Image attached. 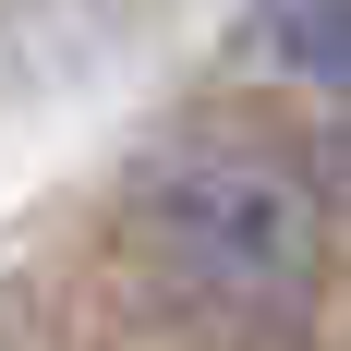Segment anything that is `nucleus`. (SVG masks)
Wrapping results in <instances>:
<instances>
[{"label":"nucleus","mask_w":351,"mask_h":351,"mask_svg":"<svg viewBox=\"0 0 351 351\" xmlns=\"http://www.w3.org/2000/svg\"><path fill=\"white\" fill-rule=\"evenodd\" d=\"M134 206H145V243L170 254V279L206 291L218 315H243V327L303 315L315 254H327V206H315V182H303V170L254 158V145L182 134V145L145 158Z\"/></svg>","instance_id":"1"},{"label":"nucleus","mask_w":351,"mask_h":351,"mask_svg":"<svg viewBox=\"0 0 351 351\" xmlns=\"http://www.w3.org/2000/svg\"><path fill=\"white\" fill-rule=\"evenodd\" d=\"M254 49L303 85H339L351 97V0H254Z\"/></svg>","instance_id":"2"}]
</instances>
